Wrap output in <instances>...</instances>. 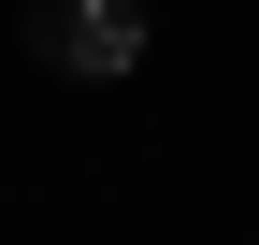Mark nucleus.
Segmentation results:
<instances>
[{"label":"nucleus","mask_w":259,"mask_h":245,"mask_svg":"<svg viewBox=\"0 0 259 245\" xmlns=\"http://www.w3.org/2000/svg\"><path fill=\"white\" fill-rule=\"evenodd\" d=\"M44 44H58V72H144V0H44Z\"/></svg>","instance_id":"obj_1"}]
</instances>
